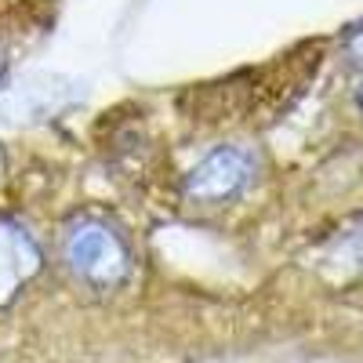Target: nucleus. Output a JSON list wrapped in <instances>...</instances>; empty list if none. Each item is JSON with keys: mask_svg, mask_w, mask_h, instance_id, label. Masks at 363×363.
Here are the masks:
<instances>
[{"mask_svg": "<svg viewBox=\"0 0 363 363\" xmlns=\"http://www.w3.org/2000/svg\"><path fill=\"white\" fill-rule=\"evenodd\" d=\"M62 258L77 272V280L91 287H116L131 272V247L124 233L95 215H84L66 225Z\"/></svg>", "mask_w": 363, "mask_h": 363, "instance_id": "obj_1", "label": "nucleus"}, {"mask_svg": "<svg viewBox=\"0 0 363 363\" xmlns=\"http://www.w3.org/2000/svg\"><path fill=\"white\" fill-rule=\"evenodd\" d=\"M258 178V157L244 145H218L186 174V200L200 207H222L240 200Z\"/></svg>", "mask_w": 363, "mask_h": 363, "instance_id": "obj_2", "label": "nucleus"}, {"mask_svg": "<svg viewBox=\"0 0 363 363\" xmlns=\"http://www.w3.org/2000/svg\"><path fill=\"white\" fill-rule=\"evenodd\" d=\"M4 69H8V48L0 44V77H4Z\"/></svg>", "mask_w": 363, "mask_h": 363, "instance_id": "obj_6", "label": "nucleus"}, {"mask_svg": "<svg viewBox=\"0 0 363 363\" xmlns=\"http://www.w3.org/2000/svg\"><path fill=\"white\" fill-rule=\"evenodd\" d=\"M356 99H359V109H363V84H359V95Z\"/></svg>", "mask_w": 363, "mask_h": 363, "instance_id": "obj_7", "label": "nucleus"}, {"mask_svg": "<svg viewBox=\"0 0 363 363\" xmlns=\"http://www.w3.org/2000/svg\"><path fill=\"white\" fill-rule=\"evenodd\" d=\"M40 265V251L22 225L0 222V301L11 298Z\"/></svg>", "mask_w": 363, "mask_h": 363, "instance_id": "obj_3", "label": "nucleus"}, {"mask_svg": "<svg viewBox=\"0 0 363 363\" xmlns=\"http://www.w3.org/2000/svg\"><path fill=\"white\" fill-rule=\"evenodd\" d=\"M349 55H352V62H356V66H363V26L349 37Z\"/></svg>", "mask_w": 363, "mask_h": 363, "instance_id": "obj_5", "label": "nucleus"}, {"mask_svg": "<svg viewBox=\"0 0 363 363\" xmlns=\"http://www.w3.org/2000/svg\"><path fill=\"white\" fill-rule=\"evenodd\" d=\"M335 258L356 272H363V222H356L349 233H342L338 247H335Z\"/></svg>", "mask_w": 363, "mask_h": 363, "instance_id": "obj_4", "label": "nucleus"}]
</instances>
